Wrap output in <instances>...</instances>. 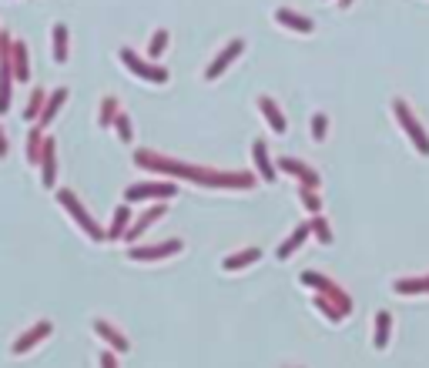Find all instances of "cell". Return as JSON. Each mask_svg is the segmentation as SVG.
Segmentation results:
<instances>
[{"label": "cell", "mask_w": 429, "mask_h": 368, "mask_svg": "<svg viewBox=\"0 0 429 368\" xmlns=\"http://www.w3.org/2000/svg\"><path fill=\"white\" fill-rule=\"evenodd\" d=\"M242 51H245V41H242V37H235L231 44H225V51H221V54L215 57L208 67H205V81H215V77L225 74V71L231 67V61H235V57H242Z\"/></svg>", "instance_id": "cell-8"}, {"label": "cell", "mask_w": 429, "mask_h": 368, "mask_svg": "<svg viewBox=\"0 0 429 368\" xmlns=\"http://www.w3.org/2000/svg\"><path fill=\"white\" fill-rule=\"evenodd\" d=\"M393 292L396 295H429V275H423V278H396V282H393Z\"/></svg>", "instance_id": "cell-22"}, {"label": "cell", "mask_w": 429, "mask_h": 368, "mask_svg": "<svg viewBox=\"0 0 429 368\" xmlns=\"http://www.w3.org/2000/svg\"><path fill=\"white\" fill-rule=\"evenodd\" d=\"M134 164L144 168V171H161L168 178H181V181L201 184V188H255V174L248 171H211V168H198V164H188V161H175V158H165V154H154V151H134Z\"/></svg>", "instance_id": "cell-1"}, {"label": "cell", "mask_w": 429, "mask_h": 368, "mask_svg": "<svg viewBox=\"0 0 429 368\" xmlns=\"http://www.w3.org/2000/svg\"><path fill=\"white\" fill-rule=\"evenodd\" d=\"M252 161H255V171H258V181L272 184L278 178V168H276V161L268 158V144H265L262 138L252 141Z\"/></svg>", "instance_id": "cell-9"}, {"label": "cell", "mask_w": 429, "mask_h": 368, "mask_svg": "<svg viewBox=\"0 0 429 368\" xmlns=\"http://www.w3.org/2000/svg\"><path fill=\"white\" fill-rule=\"evenodd\" d=\"M178 251H181V241L168 238V241H161V245H131L128 258H131V261H161V258L178 255Z\"/></svg>", "instance_id": "cell-7"}, {"label": "cell", "mask_w": 429, "mask_h": 368, "mask_svg": "<svg viewBox=\"0 0 429 368\" xmlns=\"http://www.w3.org/2000/svg\"><path fill=\"white\" fill-rule=\"evenodd\" d=\"M118 111H121L118 98H104V101H101V111H98V124H101V128H111L114 118H118Z\"/></svg>", "instance_id": "cell-27"}, {"label": "cell", "mask_w": 429, "mask_h": 368, "mask_svg": "<svg viewBox=\"0 0 429 368\" xmlns=\"http://www.w3.org/2000/svg\"><path fill=\"white\" fill-rule=\"evenodd\" d=\"M111 128L118 131V138H121L124 144H131V138H134V131H131V118L124 114V111H118V118H114V124Z\"/></svg>", "instance_id": "cell-31"}, {"label": "cell", "mask_w": 429, "mask_h": 368, "mask_svg": "<svg viewBox=\"0 0 429 368\" xmlns=\"http://www.w3.org/2000/svg\"><path fill=\"white\" fill-rule=\"evenodd\" d=\"M339 4H342V7H349V4H353V0H339Z\"/></svg>", "instance_id": "cell-36"}, {"label": "cell", "mask_w": 429, "mask_h": 368, "mask_svg": "<svg viewBox=\"0 0 429 368\" xmlns=\"http://www.w3.org/2000/svg\"><path fill=\"white\" fill-rule=\"evenodd\" d=\"M94 335L104 338V342L111 345V352H128V338H124L118 328L111 325V322H104V318H98V322H94Z\"/></svg>", "instance_id": "cell-18"}, {"label": "cell", "mask_w": 429, "mask_h": 368, "mask_svg": "<svg viewBox=\"0 0 429 368\" xmlns=\"http://www.w3.org/2000/svg\"><path fill=\"white\" fill-rule=\"evenodd\" d=\"M393 118L399 121V128L406 131V138L413 141V148H416L423 158H429V134H426V128L416 121V114H413V108H409L403 98H396L393 101Z\"/></svg>", "instance_id": "cell-3"}, {"label": "cell", "mask_w": 429, "mask_h": 368, "mask_svg": "<svg viewBox=\"0 0 429 368\" xmlns=\"http://www.w3.org/2000/svg\"><path fill=\"white\" fill-rule=\"evenodd\" d=\"M51 332H54V325H51V322H37V325L27 328V332H24V335L14 342V355H27V352H31L37 342H44Z\"/></svg>", "instance_id": "cell-12"}, {"label": "cell", "mask_w": 429, "mask_h": 368, "mask_svg": "<svg viewBox=\"0 0 429 368\" xmlns=\"http://www.w3.org/2000/svg\"><path fill=\"white\" fill-rule=\"evenodd\" d=\"M121 64L131 71L134 77H141V81H148V84H168V71L161 64H154V61H144V57H138L131 51V47H121Z\"/></svg>", "instance_id": "cell-5"}, {"label": "cell", "mask_w": 429, "mask_h": 368, "mask_svg": "<svg viewBox=\"0 0 429 368\" xmlns=\"http://www.w3.org/2000/svg\"><path fill=\"white\" fill-rule=\"evenodd\" d=\"M165 211H168V208H165V201H161V205H151V208H148V211H144L141 218H138V221H131V228L124 231V241H131V245H134V241L141 238V235H144V231H148V228L154 225V221H161V218H165Z\"/></svg>", "instance_id": "cell-11"}, {"label": "cell", "mask_w": 429, "mask_h": 368, "mask_svg": "<svg viewBox=\"0 0 429 368\" xmlns=\"http://www.w3.org/2000/svg\"><path fill=\"white\" fill-rule=\"evenodd\" d=\"M298 278H302V285H306V288H312V292L325 295V298H329V302L335 305V308H339L342 315H349V312H353V298H349V295L342 292V288H339L335 282H329L325 275H319V271H302Z\"/></svg>", "instance_id": "cell-4"}, {"label": "cell", "mask_w": 429, "mask_h": 368, "mask_svg": "<svg viewBox=\"0 0 429 368\" xmlns=\"http://www.w3.org/2000/svg\"><path fill=\"white\" fill-rule=\"evenodd\" d=\"M57 181V144L54 138H44V151H41V184L54 188Z\"/></svg>", "instance_id": "cell-13"}, {"label": "cell", "mask_w": 429, "mask_h": 368, "mask_svg": "<svg viewBox=\"0 0 429 368\" xmlns=\"http://www.w3.org/2000/svg\"><path fill=\"white\" fill-rule=\"evenodd\" d=\"M308 235H312V228H308V221H306V225H298L296 231H292V235H288V238L282 241V245H278V251H276L278 261H288V258H292V255H296V251L302 248V245H306Z\"/></svg>", "instance_id": "cell-16"}, {"label": "cell", "mask_w": 429, "mask_h": 368, "mask_svg": "<svg viewBox=\"0 0 429 368\" xmlns=\"http://www.w3.org/2000/svg\"><path fill=\"white\" fill-rule=\"evenodd\" d=\"M64 101H67V87H54L51 94H47V101H44V111H41V118H37V124L41 128H47L51 121L61 114V108H64Z\"/></svg>", "instance_id": "cell-14"}, {"label": "cell", "mask_w": 429, "mask_h": 368, "mask_svg": "<svg viewBox=\"0 0 429 368\" xmlns=\"http://www.w3.org/2000/svg\"><path fill=\"white\" fill-rule=\"evenodd\" d=\"M168 37H171L168 31H154L151 34V44H148V61H158V57L165 54V51H168Z\"/></svg>", "instance_id": "cell-28"}, {"label": "cell", "mask_w": 429, "mask_h": 368, "mask_svg": "<svg viewBox=\"0 0 429 368\" xmlns=\"http://www.w3.org/2000/svg\"><path fill=\"white\" fill-rule=\"evenodd\" d=\"M54 198H57V205H61V208L67 211V215L74 218V225L81 228V231H84V235H88L91 241H104V238H108V231H104V228H101L98 221H94V218L88 215V208L77 201V195L71 191V188H57Z\"/></svg>", "instance_id": "cell-2"}, {"label": "cell", "mask_w": 429, "mask_h": 368, "mask_svg": "<svg viewBox=\"0 0 429 368\" xmlns=\"http://www.w3.org/2000/svg\"><path fill=\"white\" fill-rule=\"evenodd\" d=\"M258 111H262V118L268 121V128L276 131V134H286V128H288V124H286V114H282V108H278L276 101L265 98V94H262V98H258Z\"/></svg>", "instance_id": "cell-17"}, {"label": "cell", "mask_w": 429, "mask_h": 368, "mask_svg": "<svg viewBox=\"0 0 429 368\" xmlns=\"http://www.w3.org/2000/svg\"><path fill=\"white\" fill-rule=\"evenodd\" d=\"M175 195H178V184L171 181H141L124 188V201L128 205H134V201H165V198H175Z\"/></svg>", "instance_id": "cell-6"}, {"label": "cell", "mask_w": 429, "mask_h": 368, "mask_svg": "<svg viewBox=\"0 0 429 368\" xmlns=\"http://www.w3.org/2000/svg\"><path fill=\"white\" fill-rule=\"evenodd\" d=\"M298 198H302V205H306L312 215H322V195H319V188H298Z\"/></svg>", "instance_id": "cell-29"}, {"label": "cell", "mask_w": 429, "mask_h": 368, "mask_svg": "<svg viewBox=\"0 0 429 368\" xmlns=\"http://www.w3.org/2000/svg\"><path fill=\"white\" fill-rule=\"evenodd\" d=\"M41 151H44V128H41V124H34L31 134H27V161L41 164Z\"/></svg>", "instance_id": "cell-25"}, {"label": "cell", "mask_w": 429, "mask_h": 368, "mask_svg": "<svg viewBox=\"0 0 429 368\" xmlns=\"http://www.w3.org/2000/svg\"><path fill=\"white\" fill-rule=\"evenodd\" d=\"M7 151H11V148H7V134L0 128V158H7Z\"/></svg>", "instance_id": "cell-35"}, {"label": "cell", "mask_w": 429, "mask_h": 368, "mask_svg": "<svg viewBox=\"0 0 429 368\" xmlns=\"http://www.w3.org/2000/svg\"><path fill=\"white\" fill-rule=\"evenodd\" d=\"M389 332H393V315H389V312H375V335H373V345H375V348H385V345H389Z\"/></svg>", "instance_id": "cell-24"}, {"label": "cell", "mask_w": 429, "mask_h": 368, "mask_svg": "<svg viewBox=\"0 0 429 368\" xmlns=\"http://www.w3.org/2000/svg\"><path fill=\"white\" fill-rule=\"evenodd\" d=\"M14 81L27 84L31 81V57H27V44L14 41Z\"/></svg>", "instance_id": "cell-19"}, {"label": "cell", "mask_w": 429, "mask_h": 368, "mask_svg": "<svg viewBox=\"0 0 429 368\" xmlns=\"http://www.w3.org/2000/svg\"><path fill=\"white\" fill-rule=\"evenodd\" d=\"M44 101L47 94L37 87V91H31V101H27V108H24V118L31 121V124H37V118H41V111H44Z\"/></svg>", "instance_id": "cell-26"}, {"label": "cell", "mask_w": 429, "mask_h": 368, "mask_svg": "<svg viewBox=\"0 0 429 368\" xmlns=\"http://www.w3.org/2000/svg\"><path fill=\"white\" fill-rule=\"evenodd\" d=\"M51 37H54V61L57 64H67V54H71V34H67V24H54V31H51Z\"/></svg>", "instance_id": "cell-23"}, {"label": "cell", "mask_w": 429, "mask_h": 368, "mask_svg": "<svg viewBox=\"0 0 429 368\" xmlns=\"http://www.w3.org/2000/svg\"><path fill=\"white\" fill-rule=\"evenodd\" d=\"M128 228H131V208L118 205V208H114V218H111V225H108V238L111 241H121Z\"/></svg>", "instance_id": "cell-20"}, {"label": "cell", "mask_w": 429, "mask_h": 368, "mask_svg": "<svg viewBox=\"0 0 429 368\" xmlns=\"http://www.w3.org/2000/svg\"><path fill=\"white\" fill-rule=\"evenodd\" d=\"M308 228H312V235L322 241V245H329L332 241V231H329V221L322 215H312V221H308Z\"/></svg>", "instance_id": "cell-32"}, {"label": "cell", "mask_w": 429, "mask_h": 368, "mask_svg": "<svg viewBox=\"0 0 429 368\" xmlns=\"http://www.w3.org/2000/svg\"><path fill=\"white\" fill-rule=\"evenodd\" d=\"M276 168H278V171H286V174H292V178H298L302 188H319V184H322L319 174L312 171L306 161H296V158H278Z\"/></svg>", "instance_id": "cell-10"}, {"label": "cell", "mask_w": 429, "mask_h": 368, "mask_svg": "<svg viewBox=\"0 0 429 368\" xmlns=\"http://www.w3.org/2000/svg\"><path fill=\"white\" fill-rule=\"evenodd\" d=\"M312 305H316V308H319V312L325 315L329 322H342V318H345V315H342L339 308H335V305H332L329 298H325V295H319V292H316V298H312Z\"/></svg>", "instance_id": "cell-30"}, {"label": "cell", "mask_w": 429, "mask_h": 368, "mask_svg": "<svg viewBox=\"0 0 429 368\" xmlns=\"http://www.w3.org/2000/svg\"><path fill=\"white\" fill-rule=\"evenodd\" d=\"M325 134H329V118L325 114H312V141H325Z\"/></svg>", "instance_id": "cell-33"}, {"label": "cell", "mask_w": 429, "mask_h": 368, "mask_svg": "<svg viewBox=\"0 0 429 368\" xmlns=\"http://www.w3.org/2000/svg\"><path fill=\"white\" fill-rule=\"evenodd\" d=\"M276 21L282 24V27H288V31H296V34H312L316 31V24L308 21V17H302L298 11H288V7H278Z\"/></svg>", "instance_id": "cell-15"}, {"label": "cell", "mask_w": 429, "mask_h": 368, "mask_svg": "<svg viewBox=\"0 0 429 368\" xmlns=\"http://www.w3.org/2000/svg\"><path fill=\"white\" fill-rule=\"evenodd\" d=\"M258 258H262V248H245V251H238V255H228V258L221 261V268L242 271V268H248V265H255Z\"/></svg>", "instance_id": "cell-21"}, {"label": "cell", "mask_w": 429, "mask_h": 368, "mask_svg": "<svg viewBox=\"0 0 429 368\" xmlns=\"http://www.w3.org/2000/svg\"><path fill=\"white\" fill-rule=\"evenodd\" d=\"M101 368H118V358H114V352H104V355H101Z\"/></svg>", "instance_id": "cell-34"}]
</instances>
